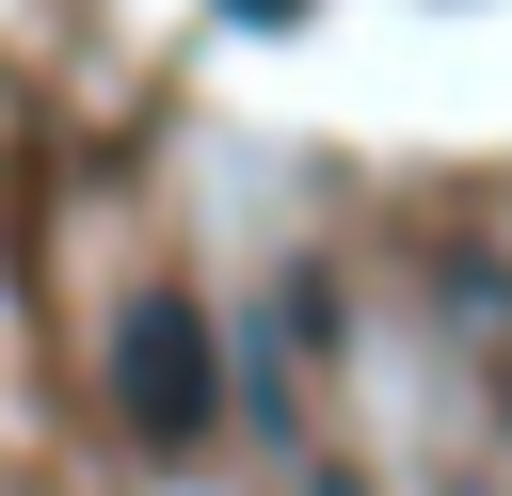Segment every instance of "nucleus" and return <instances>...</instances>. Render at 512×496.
I'll list each match as a JSON object with an SVG mask.
<instances>
[{
	"label": "nucleus",
	"instance_id": "obj_3",
	"mask_svg": "<svg viewBox=\"0 0 512 496\" xmlns=\"http://www.w3.org/2000/svg\"><path fill=\"white\" fill-rule=\"evenodd\" d=\"M224 16H304V0H224Z\"/></svg>",
	"mask_w": 512,
	"mask_h": 496
},
{
	"label": "nucleus",
	"instance_id": "obj_1",
	"mask_svg": "<svg viewBox=\"0 0 512 496\" xmlns=\"http://www.w3.org/2000/svg\"><path fill=\"white\" fill-rule=\"evenodd\" d=\"M112 416H128L144 448H208L224 352H208V304H192V288H128V304H112Z\"/></svg>",
	"mask_w": 512,
	"mask_h": 496
},
{
	"label": "nucleus",
	"instance_id": "obj_2",
	"mask_svg": "<svg viewBox=\"0 0 512 496\" xmlns=\"http://www.w3.org/2000/svg\"><path fill=\"white\" fill-rule=\"evenodd\" d=\"M304 496H368V480H352V464H320V480H304Z\"/></svg>",
	"mask_w": 512,
	"mask_h": 496
}]
</instances>
